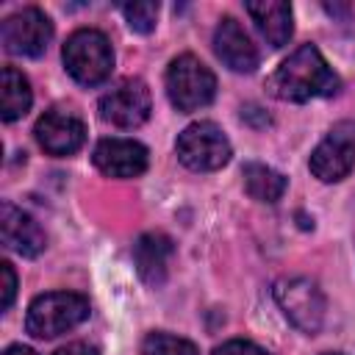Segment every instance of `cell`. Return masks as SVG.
I'll list each match as a JSON object with an SVG mask.
<instances>
[{
    "label": "cell",
    "instance_id": "obj_3",
    "mask_svg": "<svg viewBox=\"0 0 355 355\" xmlns=\"http://www.w3.org/2000/svg\"><path fill=\"white\" fill-rule=\"evenodd\" d=\"M89 319V300L75 291L39 294L25 313V330L33 338H55Z\"/></svg>",
    "mask_w": 355,
    "mask_h": 355
},
{
    "label": "cell",
    "instance_id": "obj_2",
    "mask_svg": "<svg viewBox=\"0 0 355 355\" xmlns=\"http://www.w3.org/2000/svg\"><path fill=\"white\" fill-rule=\"evenodd\" d=\"M61 58L67 72L80 86H100L111 78L114 69V50L103 31L94 28H78L67 36L61 47Z\"/></svg>",
    "mask_w": 355,
    "mask_h": 355
},
{
    "label": "cell",
    "instance_id": "obj_23",
    "mask_svg": "<svg viewBox=\"0 0 355 355\" xmlns=\"http://www.w3.org/2000/svg\"><path fill=\"white\" fill-rule=\"evenodd\" d=\"M3 355H36L31 347H22V344H11V347H6V352Z\"/></svg>",
    "mask_w": 355,
    "mask_h": 355
},
{
    "label": "cell",
    "instance_id": "obj_16",
    "mask_svg": "<svg viewBox=\"0 0 355 355\" xmlns=\"http://www.w3.org/2000/svg\"><path fill=\"white\" fill-rule=\"evenodd\" d=\"M33 103V92L28 78L14 69V67H3L0 72V116L3 122H14L19 116H25L31 111Z\"/></svg>",
    "mask_w": 355,
    "mask_h": 355
},
{
    "label": "cell",
    "instance_id": "obj_10",
    "mask_svg": "<svg viewBox=\"0 0 355 355\" xmlns=\"http://www.w3.org/2000/svg\"><path fill=\"white\" fill-rule=\"evenodd\" d=\"M36 141L44 153L50 155H72L83 147L86 139V128L80 122V116L69 108H50L36 119Z\"/></svg>",
    "mask_w": 355,
    "mask_h": 355
},
{
    "label": "cell",
    "instance_id": "obj_11",
    "mask_svg": "<svg viewBox=\"0 0 355 355\" xmlns=\"http://www.w3.org/2000/svg\"><path fill=\"white\" fill-rule=\"evenodd\" d=\"M94 166L108 178H139L147 169L150 153L136 139H100L92 150Z\"/></svg>",
    "mask_w": 355,
    "mask_h": 355
},
{
    "label": "cell",
    "instance_id": "obj_19",
    "mask_svg": "<svg viewBox=\"0 0 355 355\" xmlns=\"http://www.w3.org/2000/svg\"><path fill=\"white\" fill-rule=\"evenodd\" d=\"M122 17L128 22L130 31L136 33H150L155 28L158 19V3L153 0H136V3H125L122 6Z\"/></svg>",
    "mask_w": 355,
    "mask_h": 355
},
{
    "label": "cell",
    "instance_id": "obj_1",
    "mask_svg": "<svg viewBox=\"0 0 355 355\" xmlns=\"http://www.w3.org/2000/svg\"><path fill=\"white\" fill-rule=\"evenodd\" d=\"M341 86L338 75L330 69L316 44H300L280 67L269 75L266 89L272 97L286 103H308L313 97H330Z\"/></svg>",
    "mask_w": 355,
    "mask_h": 355
},
{
    "label": "cell",
    "instance_id": "obj_18",
    "mask_svg": "<svg viewBox=\"0 0 355 355\" xmlns=\"http://www.w3.org/2000/svg\"><path fill=\"white\" fill-rule=\"evenodd\" d=\"M141 352L144 355H197V347L189 338H180V336L155 330V333H147L144 336Z\"/></svg>",
    "mask_w": 355,
    "mask_h": 355
},
{
    "label": "cell",
    "instance_id": "obj_15",
    "mask_svg": "<svg viewBox=\"0 0 355 355\" xmlns=\"http://www.w3.org/2000/svg\"><path fill=\"white\" fill-rule=\"evenodd\" d=\"M244 8L252 17L258 33L266 39V44H272L275 50L288 44V39L294 33V14H291L288 3H283V0H261V3H247Z\"/></svg>",
    "mask_w": 355,
    "mask_h": 355
},
{
    "label": "cell",
    "instance_id": "obj_22",
    "mask_svg": "<svg viewBox=\"0 0 355 355\" xmlns=\"http://www.w3.org/2000/svg\"><path fill=\"white\" fill-rule=\"evenodd\" d=\"M53 355H100V352H97V347H92V344H86V341H72V344L55 349Z\"/></svg>",
    "mask_w": 355,
    "mask_h": 355
},
{
    "label": "cell",
    "instance_id": "obj_4",
    "mask_svg": "<svg viewBox=\"0 0 355 355\" xmlns=\"http://www.w3.org/2000/svg\"><path fill=\"white\" fill-rule=\"evenodd\" d=\"M214 94H216V78L197 55L183 53L169 61L166 97L178 111H183V114L200 111L214 100Z\"/></svg>",
    "mask_w": 355,
    "mask_h": 355
},
{
    "label": "cell",
    "instance_id": "obj_6",
    "mask_svg": "<svg viewBox=\"0 0 355 355\" xmlns=\"http://www.w3.org/2000/svg\"><path fill=\"white\" fill-rule=\"evenodd\" d=\"M280 311L286 313V319L300 327L302 333L313 336L322 322H324V311H327V302H324V294L322 288L308 280V277H280L272 288Z\"/></svg>",
    "mask_w": 355,
    "mask_h": 355
},
{
    "label": "cell",
    "instance_id": "obj_20",
    "mask_svg": "<svg viewBox=\"0 0 355 355\" xmlns=\"http://www.w3.org/2000/svg\"><path fill=\"white\" fill-rule=\"evenodd\" d=\"M214 355H269L263 347L252 344V341H244V338H230L225 341L222 347L214 349Z\"/></svg>",
    "mask_w": 355,
    "mask_h": 355
},
{
    "label": "cell",
    "instance_id": "obj_9",
    "mask_svg": "<svg viewBox=\"0 0 355 355\" xmlns=\"http://www.w3.org/2000/svg\"><path fill=\"white\" fill-rule=\"evenodd\" d=\"M97 111L105 122H111L116 128H139L150 119L153 97H150V89L144 80L125 78L100 97Z\"/></svg>",
    "mask_w": 355,
    "mask_h": 355
},
{
    "label": "cell",
    "instance_id": "obj_14",
    "mask_svg": "<svg viewBox=\"0 0 355 355\" xmlns=\"http://www.w3.org/2000/svg\"><path fill=\"white\" fill-rule=\"evenodd\" d=\"M172 252H175V247H172L169 236H164V233H144V236H139V241L133 244V263H136L139 277L147 286L158 288L166 280Z\"/></svg>",
    "mask_w": 355,
    "mask_h": 355
},
{
    "label": "cell",
    "instance_id": "obj_13",
    "mask_svg": "<svg viewBox=\"0 0 355 355\" xmlns=\"http://www.w3.org/2000/svg\"><path fill=\"white\" fill-rule=\"evenodd\" d=\"M214 53L233 72L247 75V72H255V67H258V50L250 42L247 31L233 17L219 19V25L214 31Z\"/></svg>",
    "mask_w": 355,
    "mask_h": 355
},
{
    "label": "cell",
    "instance_id": "obj_21",
    "mask_svg": "<svg viewBox=\"0 0 355 355\" xmlns=\"http://www.w3.org/2000/svg\"><path fill=\"white\" fill-rule=\"evenodd\" d=\"M0 277H3V302H0V308L8 311L11 302H14V294H17V275H14V266L8 261L0 263Z\"/></svg>",
    "mask_w": 355,
    "mask_h": 355
},
{
    "label": "cell",
    "instance_id": "obj_24",
    "mask_svg": "<svg viewBox=\"0 0 355 355\" xmlns=\"http://www.w3.org/2000/svg\"><path fill=\"white\" fill-rule=\"evenodd\" d=\"M322 355H341V352H322Z\"/></svg>",
    "mask_w": 355,
    "mask_h": 355
},
{
    "label": "cell",
    "instance_id": "obj_8",
    "mask_svg": "<svg viewBox=\"0 0 355 355\" xmlns=\"http://www.w3.org/2000/svg\"><path fill=\"white\" fill-rule=\"evenodd\" d=\"M50 39H53V22L42 8H33V6L14 11L0 25V42L11 55L36 58L47 50Z\"/></svg>",
    "mask_w": 355,
    "mask_h": 355
},
{
    "label": "cell",
    "instance_id": "obj_7",
    "mask_svg": "<svg viewBox=\"0 0 355 355\" xmlns=\"http://www.w3.org/2000/svg\"><path fill=\"white\" fill-rule=\"evenodd\" d=\"M313 178L322 183L344 180L355 166V119H344L330 128V133L316 144L308 158Z\"/></svg>",
    "mask_w": 355,
    "mask_h": 355
},
{
    "label": "cell",
    "instance_id": "obj_17",
    "mask_svg": "<svg viewBox=\"0 0 355 355\" xmlns=\"http://www.w3.org/2000/svg\"><path fill=\"white\" fill-rule=\"evenodd\" d=\"M241 175H244L247 194L252 200H258V202H277L283 197V191H286V178L277 169L266 166V164L250 161V164H244Z\"/></svg>",
    "mask_w": 355,
    "mask_h": 355
},
{
    "label": "cell",
    "instance_id": "obj_5",
    "mask_svg": "<svg viewBox=\"0 0 355 355\" xmlns=\"http://www.w3.org/2000/svg\"><path fill=\"white\" fill-rule=\"evenodd\" d=\"M175 153H178L180 164L194 172H216L230 161L233 147L216 122L200 119L180 130V136L175 141Z\"/></svg>",
    "mask_w": 355,
    "mask_h": 355
},
{
    "label": "cell",
    "instance_id": "obj_12",
    "mask_svg": "<svg viewBox=\"0 0 355 355\" xmlns=\"http://www.w3.org/2000/svg\"><path fill=\"white\" fill-rule=\"evenodd\" d=\"M0 236H3V244L22 258H36L47 247L44 230L39 227V222L11 202L0 205Z\"/></svg>",
    "mask_w": 355,
    "mask_h": 355
}]
</instances>
